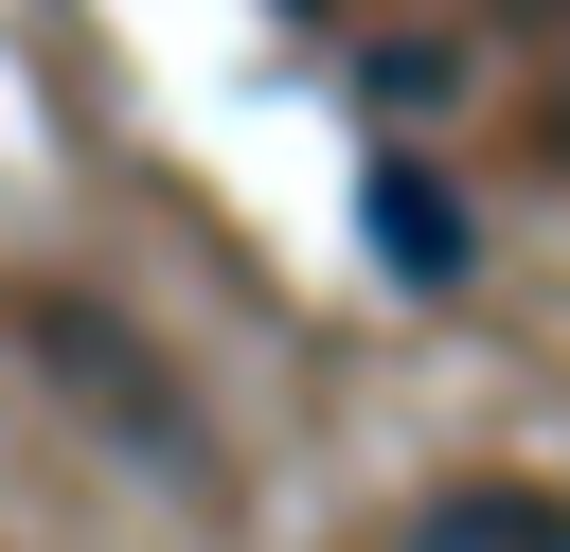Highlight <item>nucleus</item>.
I'll return each mask as SVG.
<instances>
[{
	"label": "nucleus",
	"instance_id": "f03ea898",
	"mask_svg": "<svg viewBox=\"0 0 570 552\" xmlns=\"http://www.w3.org/2000/svg\"><path fill=\"white\" fill-rule=\"evenodd\" d=\"M356 249L392 285H463L481 267V214L445 196V160H356Z\"/></svg>",
	"mask_w": 570,
	"mask_h": 552
},
{
	"label": "nucleus",
	"instance_id": "f257e3e1",
	"mask_svg": "<svg viewBox=\"0 0 570 552\" xmlns=\"http://www.w3.org/2000/svg\"><path fill=\"white\" fill-rule=\"evenodd\" d=\"M18 338H36V374H53L71 410H107V427H125L160 481H196V410H178V374H160V356H142L107 303H18Z\"/></svg>",
	"mask_w": 570,
	"mask_h": 552
},
{
	"label": "nucleus",
	"instance_id": "7ed1b4c3",
	"mask_svg": "<svg viewBox=\"0 0 570 552\" xmlns=\"http://www.w3.org/2000/svg\"><path fill=\"white\" fill-rule=\"evenodd\" d=\"M410 552H570V499L552 481H445L410 516Z\"/></svg>",
	"mask_w": 570,
	"mask_h": 552
},
{
	"label": "nucleus",
	"instance_id": "39448f33",
	"mask_svg": "<svg viewBox=\"0 0 570 552\" xmlns=\"http://www.w3.org/2000/svg\"><path fill=\"white\" fill-rule=\"evenodd\" d=\"M303 18H321V0H303Z\"/></svg>",
	"mask_w": 570,
	"mask_h": 552
},
{
	"label": "nucleus",
	"instance_id": "20e7f679",
	"mask_svg": "<svg viewBox=\"0 0 570 552\" xmlns=\"http://www.w3.org/2000/svg\"><path fill=\"white\" fill-rule=\"evenodd\" d=\"M356 89H374V107H445V89H463V53H445V36H374V53H356Z\"/></svg>",
	"mask_w": 570,
	"mask_h": 552
}]
</instances>
